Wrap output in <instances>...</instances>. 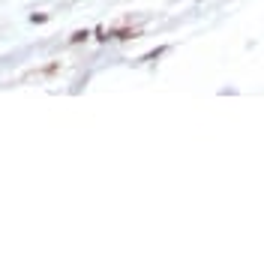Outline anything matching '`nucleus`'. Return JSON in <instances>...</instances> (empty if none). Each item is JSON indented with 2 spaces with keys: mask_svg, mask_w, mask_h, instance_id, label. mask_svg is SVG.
I'll return each mask as SVG.
<instances>
[{
  "mask_svg": "<svg viewBox=\"0 0 264 264\" xmlns=\"http://www.w3.org/2000/svg\"><path fill=\"white\" fill-rule=\"evenodd\" d=\"M81 39H87V30H78V33H72V42H81Z\"/></svg>",
  "mask_w": 264,
  "mask_h": 264,
  "instance_id": "1",
  "label": "nucleus"
}]
</instances>
